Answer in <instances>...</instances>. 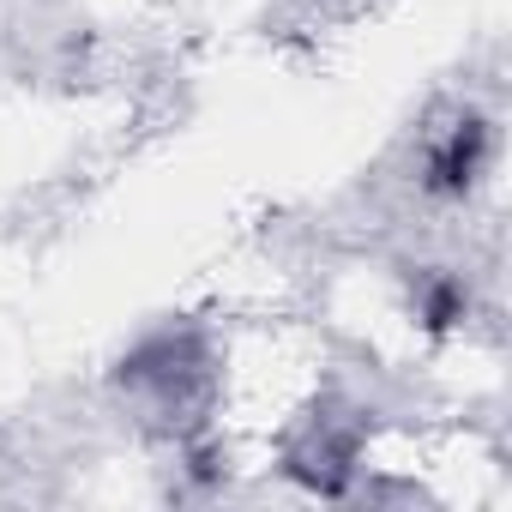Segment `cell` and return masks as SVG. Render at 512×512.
I'll use <instances>...</instances> for the list:
<instances>
[{
	"mask_svg": "<svg viewBox=\"0 0 512 512\" xmlns=\"http://www.w3.org/2000/svg\"><path fill=\"white\" fill-rule=\"evenodd\" d=\"M488 163V121L464 115L458 127H446V139L428 151V187L434 193H470L476 175Z\"/></svg>",
	"mask_w": 512,
	"mask_h": 512,
	"instance_id": "obj_1",
	"label": "cell"
},
{
	"mask_svg": "<svg viewBox=\"0 0 512 512\" xmlns=\"http://www.w3.org/2000/svg\"><path fill=\"white\" fill-rule=\"evenodd\" d=\"M422 320H428L434 332L458 326V320H464V290H458L452 278H434V284H428V296H422Z\"/></svg>",
	"mask_w": 512,
	"mask_h": 512,
	"instance_id": "obj_2",
	"label": "cell"
}]
</instances>
